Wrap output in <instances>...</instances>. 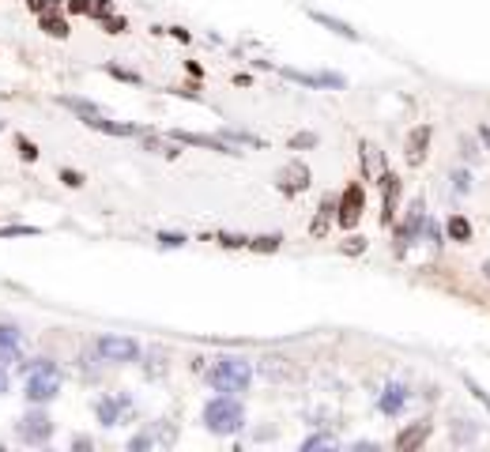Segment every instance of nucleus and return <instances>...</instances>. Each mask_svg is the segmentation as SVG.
I'll return each mask as SVG.
<instances>
[{"label":"nucleus","mask_w":490,"mask_h":452,"mask_svg":"<svg viewBox=\"0 0 490 452\" xmlns=\"http://www.w3.org/2000/svg\"><path fill=\"white\" fill-rule=\"evenodd\" d=\"M61 392V370L49 358H34L26 362V400L31 403H49Z\"/></svg>","instance_id":"1"},{"label":"nucleus","mask_w":490,"mask_h":452,"mask_svg":"<svg viewBox=\"0 0 490 452\" xmlns=\"http://www.w3.org/2000/svg\"><path fill=\"white\" fill-rule=\"evenodd\" d=\"M208 381H211L215 392H227V396L245 392L249 381H253V366H249L245 358H219V362L208 370Z\"/></svg>","instance_id":"2"},{"label":"nucleus","mask_w":490,"mask_h":452,"mask_svg":"<svg viewBox=\"0 0 490 452\" xmlns=\"http://www.w3.org/2000/svg\"><path fill=\"white\" fill-rule=\"evenodd\" d=\"M242 422H245V411H242V403L234 400V396H215V400L204 407V426L211 433H219V437H227V433H238L242 430Z\"/></svg>","instance_id":"3"},{"label":"nucleus","mask_w":490,"mask_h":452,"mask_svg":"<svg viewBox=\"0 0 490 452\" xmlns=\"http://www.w3.org/2000/svg\"><path fill=\"white\" fill-rule=\"evenodd\" d=\"M362 211H366V189L358 185V181H351L344 189V196L336 200V223L344 230H355L358 219H362Z\"/></svg>","instance_id":"4"},{"label":"nucleus","mask_w":490,"mask_h":452,"mask_svg":"<svg viewBox=\"0 0 490 452\" xmlns=\"http://www.w3.org/2000/svg\"><path fill=\"white\" fill-rule=\"evenodd\" d=\"M15 433H20V441H26V445H45L49 433H53V422H49V414H42V411H26L23 419L15 422Z\"/></svg>","instance_id":"5"},{"label":"nucleus","mask_w":490,"mask_h":452,"mask_svg":"<svg viewBox=\"0 0 490 452\" xmlns=\"http://www.w3.org/2000/svg\"><path fill=\"white\" fill-rule=\"evenodd\" d=\"M377 185H381V226H392V223H396V208H400L404 185H400V178H396L392 170H385Z\"/></svg>","instance_id":"6"},{"label":"nucleus","mask_w":490,"mask_h":452,"mask_svg":"<svg viewBox=\"0 0 490 452\" xmlns=\"http://www.w3.org/2000/svg\"><path fill=\"white\" fill-rule=\"evenodd\" d=\"M275 189L283 192V196H298V192L309 189V166L306 162H286L280 170V178H275Z\"/></svg>","instance_id":"7"},{"label":"nucleus","mask_w":490,"mask_h":452,"mask_svg":"<svg viewBox=\"0 0 490 452\" xmlns=\"http://www.w3.org/2000/svg\"><path fill=\"white\" fill-rule=\"evenodd\" d=\"M422 223H427V211H422V200H415L411 211H408V219L396 226V253H404V249H408L411 242H419Z\"/></svg>","instance_id":"8"},{"label":"nucleus","mask_w":490,"mask_h":452,"mask_svg":"<svg viewBox=\"0 0 490 452\" xmlns=\"http://www.w3.org/2000/svg\"><path fill=\"white\" fill-rule=\"evenodd\" d=\"M98 354L109 358V362H132L136 354H140V343L128 336H102L98 339Z\"/></svg>","instance_id":"9"},{"label":"nucleus","mask_w":490,"mask_h":452,"mask_svg":"<svg viewBox=\"0 0 490 452\" xmlns=\"http://www.w3.org/2000/svg\"><path fill=\"white\" fill-rule=\"evenodd\" d=\"M430 136H434L430 125H415L408 132V143H404V159H408V166H422L427 147H430Z\"/></svg>","instance_id":"10"},{"label":"nucleus","mask_w":490,"mask_h":452,"mask_svg":"<svg viewBox=\"0 0 490 452\" xmlns=\"http://www.w3.org/2000/svg\"><path fill=\"white\" fill-rule=\"evenodd\" d=\"M430 419H419V422H411V426H404L400 433H396V441L392 445L400 449V452H415V449H422L427 445V437H430Z\"/></svg>","instance_id":"11"},{"label":"nucleus","mask_w":490,"mask_h":452,"mask_svg":"<svg viewBox=\"0 0 490 452\" xmlns=\"http://www.w3.org/2000/svg\"><path fill=\"white\" fill-rule=\"evenodd\" d=\"M286 79L302 83V87H344V76H336V72H298V68H286L283 72Z\"/></svg>","instance_id":"12"},{"label":"nucleus","mask_w":490,"mask_h":452,"mask_svg":"<svg viewBox=\"0 0 490 452\" xmlns=\"http://www.w3.org/2000/svg\"><path fill=\"white\" fill-rule=\"evenodd\" d=\"M408 389H404V384H388V389L381 392V400H377V407H381V414H400L404 411V403H408Z\"/></svg>","instance_id":"13"},{"label":"nucleus","mask_w":490,"mask_h":452,"mask_svg":"<svg viewBox=\"0 0 490 452\" xmlns=\"http://www.w3.org/2000/svg\"><path fill=\"white\" fill-rule=\"evenodd\" d=\"M20 358V328L15 325H0V362H15Z\"/></svg>","instance_id":"14"},{"label":"nucleus","mask_w":490,"mask_h":452,"mask_svg":"<svg viewBox=\"0 0 490 452\" xmlns=\"http://www.w3.org/2000/svg\"><path fill=\"white\" fill-rule=\"evenodd\" d=\"M121 407H128V400H114V396H102V400L95 403V414L102 426H117L121 422Z\"/></svg>","instance_id":"15"},{"label":"nucleus","mask_w":490,"mask_h":452,"mask_svg":"<svg viewBox=\"0 0 490 452\" xmlns=\"http://www.w3.org/2000/svg\"><path fill=\"white\" fill-rule=\"evenodd\" d=\"M83 125H87V128H98V132H106V136H140V128H136V125H117V121H106L102 114L83 117Z\"/></svg>","instance_id":"16"},{"label":"nucleus","mask_w":490,"mask_h":452,"mask_svg":"<svg viewBox=\"0 0 490 452\" xmlns=\"http://www.w3.org/2000/svg\"><path fill=\"white\" fill-rule=\"evenodd\" d=\"M181 143H197V147H211V151H223V155H242V151H234V143H227V140H211V136H197V132H174Z\"/></svg>","instance_id":"17"},{"label":"nucleus","mask_w":490,"mask_h":452,"mask_svg":"<svg viewBox=\"0 0 490 452\" xmlns=\"http://www.w3.org/2000/svg\"><path fill=\"white\" fill-rule=\"evenodd\" d=\"M332 211H336V200L325 196V200H321V208H317V219H313V226H309V234H313V237H325V234H328L332 219H336Z\"/></svg>","instance_id":"18"},{"label":"nucleus","mask_w":490,"mask_h":452,"mask_svg":"<svg viewBox=\"0 0 490 452\" xmlns=\"http://www.w3.org/2000/svg\"><path fill=\"white\" fill-rule=\"evenodd\" d=\"M445 234H449V242H457V245H468L475 230H471V223H468L464 215H449V223H445Z\"/></svg>","instance_id":"19"},{"label":"nucleus","mask_w":490,"mask_h":452,"mask_svg":"<svg viewBox=\"0 0 490 452\" xmlns=\"http://www.w3.org/2000/svg\"><path fill=\"white\" fill-rule=\"evenodd\" d=\"M358 151H362V173H366V178H381V173H385V166H381V151H377L374 143H362Z\"/></svg>","instance_id":"20"},{"label":"nucleus","mask_w":490,"mask_h":452,"mask_svg":"<svg viewBox=\"0 0 490 452\" xmlns=\"http://www.w3.org/2000/svg\"><path fill=\"white\" fill-rule=\"evenodd\" d=\"M261 373L268 377V381H286V377H294V366L286 362V358H264Z\"/></svg>","instance_id":"21"},{"label":"nucleus","mask_w":490,"mask_h":452,"mask_svg":"<svg viewBox=\"0 0 490 452\" xmlns=\"http://www.w3.org/2000/svg\"><path fill=\"white\" fill-rule=\"evenodd\" d=\"M38 23H42V31L49 34V38H68V20H64V15H57V12H45Z\"/></svg>","instance_id":"22"},{"label":"nucleus","mask_w":490,"mask_h":452,"mask_svg":"<svg viewBox=\"0 0 490 452\" xmlns=\"http://www.w3.org/2000/svg\"><path fill=\"white\" fill-rule=\"evenodd\" d=\"M313 20H317L321 26H328V31H332V34H339V38H351V42H355V38H358V31H351V26H347V23H339V20H332V15H325V12H313Z\"/></svg>","instance_id":"23"},{"label":"nucleus","mask_w":490,"mask_h":452,"mask_svg":"<svg viewBox=\"0 0 490 452\" xmlns=\"http://www.w3.org/2000/svg\"><path fill=\"white\" fill-rule=\"evenodd\" d=\"M449 433H452V441H457V445H468V441H475V433H479V430L471 426L468 419H457V422H452V430H449Z\"/></svg>","instance_id":"24"},{"label":"nucleus","mask_w":490,"mask_h":452,"mask_svg":"<svg viewBox=\"0 0 490 452\" xmlns=\"http://www.w3.org/2000/svg\"><path fill=\"white\" fill-rule=\"evenodd\" d=\"M83 15H91V20H109V15H114V0H87Z\"/></svg>","instance_id":"25"},{"label":"nucleus","mask_w":490,"mask_h":452,"mask_svg":"<svg viewBox=\"0 0 490 452\" xmlns=\"http://www.w3.org/2000/svg\"><path fill=\"white\" fill-rule=\"evenodd\" d=\"M280 242H283L280 234H261V237H249V249H257V253H275Z\"/></svg>","instance_id":"26"},{"label":"nucleus","mask_w":490,"mask_h":452,"mask_svg":"<svg viewBox=\"0 0 490 452\" xmlns=\"http://www.w3.org/2000/svg\"><path fill=\"white\" fill-rule=\"evenodd\" d=\"M61 106H64V109H76L79 117H95V114H98V106L83 102V98H61Z\"/></svg>","instance_id":"27"},{"label":"nucleus","mask_w":490,"mask_h":452,"mask_svg":"<svg viewBox=\"0 0 490 452\" xmlns=\"http://www.w3.org/2000/svg\"><path fill=\"white\" fill-rule=\"evenodd\" d=\"M38 234V226H4L0 230V237H34Z\"/></svg>","instance_id":"28"},{"label":"nucleus","mask_w":490,"mask_h":452,"mask_svg":"<svg viewBox=\"0 0 490 452\" xmlns=\"http://www.w3.org/2000/svg\"><path fill=\"white\" fill-rule=\"evenodd\" d=\"M15 147H20V155H23L26 162H34V159H38V147L26 140V136H20V140H15Z\"/></svg>","instance_id":"29"},{"label":"nucleus","mask_w":490,"mask_h":452,"mask_svg":"<svg viewBox=\"0 0 490 452\" xmlns=\"http://www.w3.org/2000/svg\"><path fill=\"white\" fill-rule=\"evenodd\" d=\"M219 245H227V249H249V237H238V234H219Z\"/></svg>","instance_id":"30"},{"label":"nucleus","mask_w":490,"mask_h":452,"mask_svg":"<svg viewBox=\"0 0 490 452\" xmlns=\"http://www.w3.org/2000/svg\"><path fill=\"white\" fill-rule=\"evenodd\" d=\"M339 249H344V253H351V256H355V253H362V249H366V237H358V234H351V237H347V242H344V245H339Z\"/></svg>","instance_id":"31"},{"label":"nucleus","mask_w":490,"mask_h":452,"mask_svg":"<svg viewBox=\"0 0 490 452\" xmlns=\"http://www.w3.org/2000/svg\"><path fill=\"white\" fill-rule=\"evenodd\" d=\"M102 31H106V34H125V31H128V23H125V20H114V15H109V20H102Z\"/></svg>","instance_id":"32"},{"label":"nucleus","mask_w":490,"mask_h":452,"mask_svg":"<svg viewBox=\"0 0 490 452\" xmlns=\"http://www.w3.org/2000/svg\"><path fill=\"white\" fill-rule=\"evenodd\" d=\"M61 181H64L68 189H79V185H83V173H76V170H61Z\"/></svg>","instance_id":"33"},{"label":"nucleus","mask_w":490,"mask_h":452,"mask_svg":"<svg viewBox=\"0 0 490 452\" xmlns=\"http://www.w3.org/2000/svg\"><path fill=\"white\" fill-rule=\"evenodd\" d=\"M26 4H31L38 15H45V12H57V0H26Z\"/></svg>","instance_id":"34"},{"label":"nucleus","mask_w":490,"mask_h":452,"mask_svg":"<svg viewBox=\"0 0 490 452\" xmlns=\"http://www.w3.org/2000/svg\"><path fill=\"white\" fill-rule=\"evenodd\" d=\"M452 181H457V192H468L471 189V173L468 170H457V173H452Z\"/></svg>","instance_id":"35"},{"label":"nucleus","mask_w":490,"mask_h":452,"mask_svg":"<svg viewBox=\"0 0 490 452\" xmlns=\"http://www.w3.org/2000/svg\"><path fill=\"white\" fill-rule=\"evenodd\" d=\"M109 76H117V79H128V83H140V76H136V72H128V68H117V64H109Z\"/></svg>","instance_id":"36"},{"label":"nucleus","mask_w":490,"mask_h":452,"mask_svg":"<svg viewBox=\"0 0 490 452\" xmlns=\"http://www.w3.org/2000/svg\"><path fill=\"white\" fill-rule=\"evenodd\" d=\"M460 155H464L468 162H475V159H479V151H475V140H460Z\"/></svg>","instance_id":"37"},{"label":"nucleus","mask_w":490,"mask_h":452,"mask_svg":"<svg viewBox=\"0 0 490 452\" xmlns=\"http://www.w3.org/2000/svg\"><path fill=\"white\" fill-rule=\"evenodd\" d=\"M159 242L166 249H178V245H185V234H159Z\"/></svg>","instance_id":"38"},{"label":"nucleus","mask_w":490,"mask_h":452,"mask_svg":"<svg viewBox=\"0 0 490 452\" xmlns=\"http://www.w3.org/2000/svg\"><path fill=\"white\" fill-rule=\"evenodd\" d=\"M313 143H317V136H313V132H302V136H294V140H291V147H313Z\"/></svg>","instance_id":"39"},{"label":"nucleus","mask_w":490,"mask_h":452,"mask_svg":"<svg viewBox=\"0 0 490 452\" xmlns=\"http://www.w3.org/2000/svg\"><path fill=\"white\" fill-rule=\"evenodd\" d=\"M321 445H332V437H309L302 449H321Z\"/></svg>","instance_id":"40"},{"label":"nucleus","mask_w":490,"mask_h":452,"mask_svg":"<svg viewBox=\"0 0 490 452\" xmlns=\"http://www.w3.org/2000/svg\"><path fill=\"white\" fill-rule=\"evenodd\" d=\"M147 445H155V441H151V433H147V437H136L128 449H147Z\"/></svg>","instance_id":"41"},{"label":"nucleus","mask_w":490,"mask_h":452,"mask_svg":"<svg viewBox=\"0 0 490 452\" xmlns=\"http://www.w3.org/2000/svg\"><path fill=\"white\" fill-rule=\"evenodd\" d=\"M8 392V373H4V362H0V396Z\"/></svg>","instance_id":"42"},{"label":"nucleus","mask_w":490,"mask_h":452,"mask_svg":"<svg viewBox=\"0 0 490 452\" xmlns=\"http://www.w3.org/2000/svg\"><path fill=\"white\" fill-rule=\"evenodd\" d=\"M479 136H483V143L490 147V125H483V128H479Z\"/></svg>","instance_id":"43"},{"label":"nucleus","mask_w":490,"mask_h":452,"mask_svg":"<svg viewBox=\"0 0 490 452\" xmlns=\"http://www.w3.org/2000/svg\"><path fill=\"white\" fill-rule=\"evenodd\" d=\"M487 279H490V260H487Z\"/></svg>","instance_id":"44"}]
</instances>
